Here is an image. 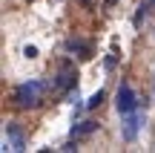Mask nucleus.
<instances>
[{"mask_svg":"<svg viewBox=\"0 0 155 153\" xmlns=\"http://www.w3.org/2000/svg\"><path fill=\"white\" fill-rule=\"evenodd\" d=\"M40 92H43V81H38V78L23 81L15 90V101L20 104V107H35V104L40 101Z\"/></svg>","mask_w":155,"mask_h":153,"instance_id":"f257e3e1","label":"nucleus"},{"mask_svg":"<svg viewBox=\"0 0 155 153\" xmlns=\"http://www.w3.org/2000/svg\"><path fill=\"white\" fill-rule=\"evenodd\" d=\"M115 107L121 116L132 113V110H138V96H135V90L129 84H121L118 87V98H115Z\"/></svg>","mask_w":155,"mask_h":153,"instance_id":"f03ea898","label":"nucleus"},{"mask_svg":"<svg viewBox=\"0 0 155 153\" xmlns=\"http://www.w3.org/2000/svg\"><path fill=\"white\" fill-rule=\"evenodd\" d=\"M3 150H26V139H23V133H20V127L15 124V121H9L6 124V130H3Z\"/></svg>","mask_w":155,"mask_h":153,"instance_id":"7ed1b4c3","label":"nucleus"},{"mask_svg":"<svg viewBox=\"0 0 155 153\" xmlns=\"http://www.w3.org/2000/svg\"><path fill=\"white\" fill-rule=\"evenodd\" d=\"M141 124H144V113L141 110H132V113L124 116V139H129V142H135L141 133Z\"/></svg>","mask_w":155,"mask_h":153,"instance_id":"20e7f679","label":"nucleus"},{"mask_svg":"<svg viewBox=\"0 0 155 153\" xmlns=\"http://www.w3.org/2000/svg\"><path fill=\"white\" fill-rule=\"evenodd\" d=\"M75 78H78V72H75L72 64H63V67L58 69V87H61V90H72Z\"/></svg>","mask_w":155,"mask_h":153,"instance_id":"39448f33","label":"nucleus"},{"mask_svg":"<svg viewBox=\"0 0 155 153\" xmlns=\"http://www.w3.org/2000/svg\"><path fill=\"white\" fill-rule=\"evenodd\" d=\"M95 130V121H81L78 127H72V139H78V136H86V133H92Z\"/></svg>","mask_w":155,"mask_h":153,"instance_id":"423d86ee","label":"nucleus"},{"mask_svg":"<svg viewBox=\"0 0 155 153\" xmlns=\"http://www.w3.org/2000/svg\"><path fill=\"white\" fill-rule=\"evenodd\" d=\"M101 98H104V92H95V96L86 101V107H89V110H92V107H98V104H101Z\"/></svg>","mask_w":155,"mask_h":153,"instance_id":"0eeeda50","label":"nucleus"},{"mask_svg":"<svg viewBox=\"0 0 155 153\" xmlns=\"http://www.w3.org/2000/svg\"><path fill=\"white\" fill-rule=\"evenodd\" d=\"M152 3H155V0H152Z\"/></svg>","mask_w":155,"mask_h":153,"instance_id":"6e6552de","label":"nucleus"}]
</instances>
